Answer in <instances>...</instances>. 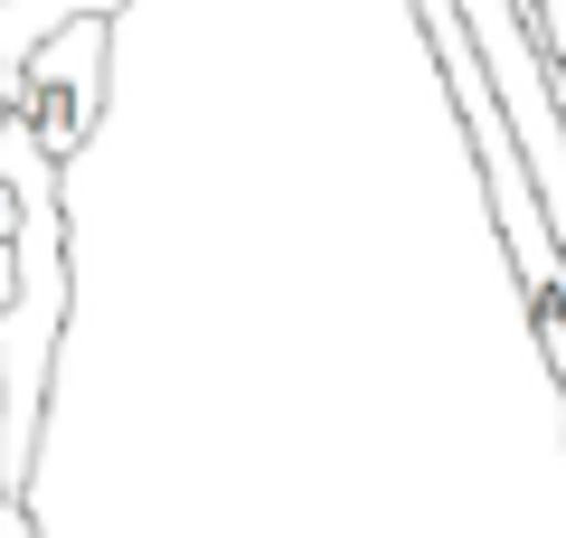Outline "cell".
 I'll return each mask as SVG.
<instances>
[{
  "mask_svg": "<svg viewBox=\"0 0 566 538\" xmlns=\"http://www.w3.org/2000/svg\"><path fill=\"white\" fill-rule=\"evenodd\" d=\"M0 189L20 208V283H10V312H0V492L29 500L48 444V369H57V331H66V218H57V161L10 123L0 104Z\"/></svg>",
  "mask_w": 566,
  "mask_h": 538,
  "instance_id": "cell-1",
  "label": "cell"
},
{
  "mask_svg": "<svg viewBox=\"0 0 566 538\" xmlns=\"http://www.w3.org/2000/svg\"><path fill=\"white\" fill-rule=\"evenodd\" d=\"M104 66H114V29L85 20V29H57V39H48L29 66H10V76H0V104H10V123H20V133L39 142L48 161H57V170L76 161V142H95Z\"/></svg>",
  "mask_w": 566,
  "mask_h": 538,
  "instance_id": "cell-2",
  "label": "cell"
},
{
  "mask_svg": "<svg viewBox=\"0 0 566 538\" xmlns=\"http://www.w3.org/2000/svg\"><path fill=\"white\" fill-rule=\"evenodd\" d=\"M123 10H133V0H0V76H10V66H29L57 29H85V20L114 29Z\"/></svg>",
  "mask_w": 566,
  "mask_h": 538,
  "instance_id": "cell-3",
  "label": "cell"
},
{
  "mask_svg": "<svg viewBox=\"0 0 566 538\" xmlns=\"http://www.w3.org/2000/svg\"><path fill=\"white\" fill-rule=\"evenodd\" d=\"M0 538H48V529L29 519V500H0Z\"/></svg>",
  "mask_w": 566,
  "mask_h": 538,
  "instance_id": "cell-4",
  "label": "cell"
},
{
  "mask_svg": "<svg viewBox=\"0 0 566 538\" xmlns=\"http://www.w3.org/2000/svg\"><path fill=\"white\" fill-rule=\"evenodd\" d=\"M10 227H20V208H10V189H0V237H10Z\"/></svg>",
  "mask_w": 566,
  "mask_h": 538,
  "instance_id": "cell-5",
  "label": "cell"
}]
</instances>
